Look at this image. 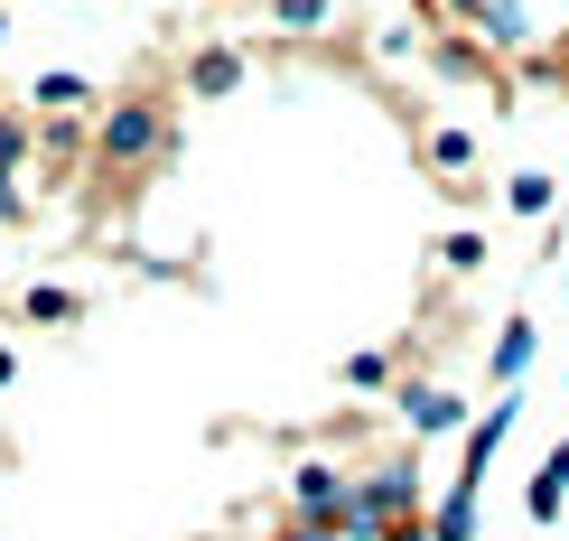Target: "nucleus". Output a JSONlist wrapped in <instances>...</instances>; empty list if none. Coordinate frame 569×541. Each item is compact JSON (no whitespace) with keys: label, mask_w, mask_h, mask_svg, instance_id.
<instances>
[{"label":"nucleus","mask_w":569,"mask_h":541,"mask_svg":"<svg viewBox=\"0 0 569 541\" xmlns=\"http://www.w3.org/2000/svg\"><path fill=\"white\" fill-rule=\"evenodd\" d=\"M411 513H420V477H411V467H373L365 485H346L337 532H355V541H383L392 523H411Z\"/></svg>","instance_id":"f257e3e1"},{"label":"nucleus","mask_w":569,"mask_h":541,"mask_svg":"<svg viewBox=\"0 0 569 541\" xmlns=\"http://www.w3.org/2000/svg\"><path fill=\"white\" fill-rule=\"evenodd\" d=\"M159 150H169V112L140 103V93H131V103H112L103 131H93V159H103V169H140V159H159Z\"/></svg>","instance_id":"f03ea898"},{"label":"nucleus","mask_w":569,"mask_h":541,"mask_svg":"<svg viewBox=\"0 0 569 541\" xmlns=\"http://www.w3.org/2000/svg\"><path fill=\"white\" fill-rule=\"evenodd\" d=\"M401 420H411L420 439H458L467 430V402H458V392H439V383H401Z\"/></svg>","instance_id":"7ed1b4c3"},{"label":"nucleus","mask_w":569,"mask_h":541,"mask_svg":"<svg viewBox=\"0 0 569 541\" xmlns=\"http://www.w3.org/2000/svg\"><path fill=\"white\" fill-rule=\"evenodd\" d=\"M523 513H532V523H569V439L541 458V477L523 485Z\"/></svg>","instance_id":"20e7f679"},{"label":"nucleus","mask_w":569,"mask_h":541,"mask_svg":"<svg viewBox=\"0 0 569 541\" xmlns=\"http://www.w3.org/2000/svg\"><path fill=\"white\" fill-rule=\"evenodd\" d=\"M233 84H243V47H197V57H187V93H197V103H216Z\"/></svg>","instance_id":"39448f33"},{"label":"nucleus","mask_w":569,"mask_h":541,"mask_svg":"<svg viewBox=\"0 0 569 541\" xmlns=\"http://www.w3.org/2000/svg\"><path fill=\"white\" fill-rule=\"evenodd\" d=\"M290 504L308 513V523H337V504H346V477H337V467H318V458H308L299 477H290Z\"/></svg>","instance_id":"423d86ee"},{"label":"nucleus","mask_w":569,"mask_h":541,"mask_svg":"<svg viewBox=\"0 0 569 541\" xmlns=\"http://www.w3.org/2000/svg\"><path fill=\"white\" fill-rule=\"evenodd\" d=\"M532 345H541V327L532 318H505V337H495V392H513L532 373Z\"/></svg>","instance_id":"0eeeda50"},{"label":"nucleus","mask_w":569,"mask_h":541,"mask_svg":"<svg viewBox=\"0 0 569 541\" xmlns=\"http://www.w3.org/2000/svg\"><path fill=\"white\" fill-rule=\"evenodd\" d=\"M29 103H38V112H84V103H93V84L76 76V66H47V76L29 84Z\"/></svg>","instance_id":"6e6552de"},{"label":"nucleus","mask_w":569,"mask_h":541,"mask_svg":"<svg viewBox=\"0 0 569 541\" xmlns=\"http://www.w3.org/2000/svg\"><path fill=\"white\" fill-rule=\"evenodd\" d=\"M505 206H513V216H551V206H560V178H551V169H523V178L505 187Z\"/></svg>","instance_id":"1a4fd4ad"},{"label":"nucleus","mask_w":569,"mask_h":541,"mask_svg":"<svg viewBox=\"0 0 569 541\" xmlns=\"http://www.w3.org/2000/svg\"><path fill=\"white\" fill-rule=\"evenodd\" d=\"M38 150H47V159L66 169V159L84 150V122H76V112H47V122H38Z\"/></svg>","instance_id":"9d476101"},{"label":"nucleus","mask_w":569,"mask_h":541,"mask_svg":"<svg viewBox=\"0 0 569 541\" xmlns=\"http://www.w3.org/2000/svg\"><path fill=\"white\" fill-rule=\"evenodd\" d=\"M477 262H486V233H477V224H458V233H439V271H458V280H467V271H477Z\"/></svg>","instance_id":"9b49d317"},{"label":"nucleus","mask_w":569,"mask_h":541,"mask_svg":"<svg viewBox=\"0 0 569 541\" xmlns=\"http://www.w3.org/2000/svg\"><path fill=\"white\" fill-rule=\"evenodd\" d=\"M19 309H29L38 327H66V318H76V309H84V299H76V290H57V280H38V290H29V299H19Z\"/></svg>","instance_id":"f8f14e48"},{"label":"nucleus","mask_w":569,"mask_h":541,"mask_svg":"<svg viewBox=\"0 0 569 541\" xmlns=\"http://www.w3.org/2000/svg\"><path fill=\"white\" fill-rule=\"evenodd\" d=\"M430 159H439V169H467V159H477V140H467V131H430Z\"/></svg>","instance_id":"ddd939ff"},{"label":"nucleus","mask_w":569,"mask_h":541,"mask_svg":"<svg viewBox=\"0 0 569 541\" xmlns=\"http://www.w3.org/2000/svg\"><path fill=\"white\" fill-rule=\"evenodd\" d=\"M346 383H355V392H373V383H392V355H346Z\"/></svg>","instance_id":"4468645a"},{"label":"nucleus","mask_w":569,"mask_h":541,"mask_svg":"<svg viewBox=\"0 0 569 541\" xmlns=\"http://www.w3.org/2000/svg\"><path fill=\"white\" fill-rule=\"evenodd\" d=\"M271 19H280V29H318V19H327V0H280Z\"/></svg>","instance_id":"2eb2a0df"},{"label":"nucleus","mask_w":569,"mask_h":541,"mask_svg":"<svg viewBox=\"0 0 569 541\" xmlns=\"http://www.w3.org/2000/svg\"><path fill=\"white\" fill-rule=\"evenodd\" d=\"M383 541H430V523H420V513H411V523H392Z\"/></svg>","instance_id":"dca6fc26"},{"label":"nucleus","mask_w":569,"mask_h":541,"mask_svg":"<svg viewBox=\"0 0 569 541\" xmlns=\"http://www.w3.org/2000/svg\"><path fill=\"white\" fill-rule=\"evenodd\" d=\"M10 373H19V355H10V345H0V392H10Z\"/></svg>","instance_id":"f3484780"},{"label":"nucleus","mask_w":569,"mask_h":541,"mask_svg":"<svg viewBox=\"0 0 569 541\" xmlns=\"http://www.w3.org/2000/svg\"><path fill=\"white\" fill-rule=\"evenodd\" d=\"M448 10H467V19H477V10H486V0H448Z\"/></svg>","instance_id":"a211bd4d"},{"label":"nucleus","mask_w":569,"mask_h":541,"mask_svg":"<svg viewBox=\"0 0 569 541\" xmlns=\"http://www.w3.org/2000/svg\"><path fill=\"white\" fill-rule=\"evenodd\" d=\"M551 76H560V84H569V57H560V66H551Z\"/></svg>","instance_id":"6ab92c4d"},{"label":"nucleus","mask_w":569,"mask_h":541,"mask_svg":"<svg viewBox=\"0 0 569 541\" xmlns=\"http://www.w3.org/2000/svg\"><path fill=\"white\" fill-rule=\"evenodd\" d=\"M0 38H10V19H0Z\"/></svg>","instance_id":"aec40b11"}]
</instances>
